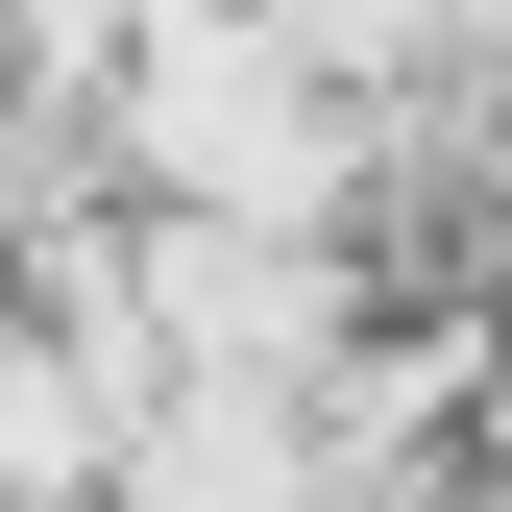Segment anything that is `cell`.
I'll use <instances>...</instances> for the list:
<instances>
[{
  "mask_svg": "<svg viewBox=\"0 0 512 512\" xmlns=\"http://www.w3.org/2000/svg\"><path fill=\"white\" fill-rule=\"evenodd\" d=\"M317 98L293 74V25L269 0H147V49H122V147H147V196H196V220H244V244H293L317 196H342V147H317Z\"/></svg>",
  "mask_w": 512,
  "mask_h": 512,
  "instance_id": "1",
  "label": "cell"
}]
</instances>
